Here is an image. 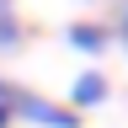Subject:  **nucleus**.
<instances>
[{
  "instance_id": "obj_1",
  "label": "nucleus",
  "mask_w": 128,
  "mask_h": 128,
  "mask_svg": "<svg viewBox=\"0 0 128 128\" xmlns=\"http://www.w3.org/2000/svg\"><path fill=\"white\" fill-rule=\"evenodd\" d=\"M11 112H22V118L43 123V128H75V112H59L54 102H43V96H32L22 86H11Z\"/></svg>"
},
{
  "instance_id": "obj_2",
  "label": "nucleus",
  "mask_w": 128,
  "mask_h": 128,
  "mask_svg": "<svg viewBox=\"0 0 128 128\" xmlns=\"http://www.w3.org/2000/svg\"><path fill=\"white\" fill-rule=\"evenodd\" d=\"M70 102H75V107H96V102H107V80L96 75V70H91V75H80V80H75V91H70Z\"/></svg>"
},
{
  "instance_id": "obj_3",
  "label": "nucleus",
  "mask_w": 128,
  "mask_h": 128,
  "mask_svg": "<svg viewBox=\"0 0 128 128\" xmlns=\"http://www.w3.org/2000/svg\"><path fill=\"white\" fill-rule=\"evenodd\" d=\"M70 43L80 48V54H96V48L107 43V32H102V27H70Z\"/></svg>"
},
{
  "instance_id": "obj_4",
  "label": "nucleus",
  "mask_w": 128,
  "mask_h": 128,
  "mask_svg": "<svg viewBox=\"0 0 128 128\" xmlns=\"http://www.w3.org/2000/svg\"><path fill=\"white\" fill-rule=\"evenodd\" d=\"M16 22H11V11H6V0H0V48H16Z\"/></svg>"
},
{
  "instance_id": "obj_5",
  "label": "nucleus",
  "mask_w": 128,
  "mask_h": 128,
  "mask_svg": "<svg viewBox=\"0 0 128 128\" xmlns=\"http://www.w3.org/2000/svg\"><path fill=\"white\" fill-rule=\"evenodd\" d=\"M0 128H11V107L6 102H0Z\"/></svg>"
},
{
  "instance_id": "obj_6",
  "label": "nucleus",
  "mask_w": 128,
  "mask_h": 128,
  "mask_svg": "<svg viewBox=\"0 0 128 128\" xmlns=\"http://www.w3.org/2000/svg\"><path fill=\"white\" fill-rule=\"evenodd\" d=\"M0 102H6V107H11V86H6V80H0Z\"/></svg>"
},
{
  "instance_id": "obj_7",
  "label": "nucleus",
  "mask_w": 128,
  "mask_h": 128,
  "mask_svg": "<svg viewBox=\"0 0 128 128\" xmlns=\"http://www.w3.org/2000/svg\"><path fill=\"white\" fill-rule=\"evenodd\" d=\"M123 43H128V16H123Z\"/></svg>"
}]
</instances>
